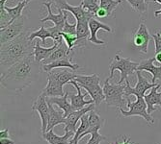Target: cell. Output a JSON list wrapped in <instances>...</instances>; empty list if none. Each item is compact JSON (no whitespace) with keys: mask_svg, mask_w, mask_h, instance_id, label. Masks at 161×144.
Masks as SVG:
<instances>
[{"mask_svg":"<svg viewBox=\"0 0 161 144\" xmlns=\"http://www.w3.org/2000/svg\"><path fill=\"white\" fill-rule=\"evenodd\" d=\"M157 36H159L161 38V29H159V30H157V33H156Z\"/></svg>","mask_w":161,"mask_h":144,"instance_id":"bcb514c9","label":"cell"},{"mask_svg":"<svg viewBox=\"0 0 161 144\" xmlns=\"http://www.w3.org/2000/svg\"><path fill=\"white\" fill-rule=\"evenodd\" d=\"M159 88H161L160 84L153 86V89H151L150 93L146 94L144 96V99H145L146 103H147V106H148V112L150 114H152V112H153L154 111L157 110V108H155V106L161 107V92L160 93L157 92Z\"/></svg>","mask_w":161,"mask_h":144,"instance_id":"ffe728a7","label":"cell"},{"mask_svg":"<svg viewBox=\"0 0 161 144\" xmlns=\"http://www.w3.org/2000/svg\"><path fill=\"white\" fill-rule=\"evenodd\" d=\"M122 3V0H99V7L106 10L110 14L115 11L119 4Z\"/></svg>","mask_w":161,"mask_h":144,"instance_id":"1f68e13d","label":"cell"},{"mask_svg":"<svg viewBox=\"0 0 161 144\" xmlns=\"http://www.w3.org/2000/svg\"><path fill=\"white\" fill-rule=\"evenodd\" d=\"M75 81L78 83V85L81 86H89L93 85H98L100 82L99 76L97 74H92V75H77L75 78Z\"/></svg>","mask_w":161,"mask_h":144,"instance_id":"4316f807","label":"cell"},{"mask_svg":"<svg viewBox=\"0 0 161 144\" xmlns=\"http://www.w3.org/2000/svg\"><path fill=\"white\" fill-rule=\"evenodd\" d=\"M68 97H69V91H66L64 96L47 97V101L48 103L52 104V105H57L63 111L64 116L67 117L72 111H74V109H72L71 104H70V101H69V99Z\"/></svg>","mask_w":161,"mask_h":144,"instance_id":"ac0fdd59","label":"cell"},{"mask_svg":"<svg viewBox=\"0 0 161 144\" xmlns=\"http://www.w3.org/2000/svg\"><path fill=\"white\" fill-rule=\"evenodd\" d=\"M155 61V58H151V59L143 60L139 63V66L137 70L140 71H147L150 72L153 75V80L152 83L155 84L156 80H159L161 82V65L160 66H155L153 64V62Z\"/></svg>","mask_w":161,"mask_h":144,"instance_id":"e0dca14e","label":"cell"},{"mask_svg":"<svg viewBox=\"0 0 161 144\" xmlns=\"http://www.w3.org/2000/svg\"><path fill=\"white\" fill-rule=\"evenodd\" d=\"M24 22L25 17L21 16L10 25L0 29V42H1V44H4V43L14 39V38L19 36L21 33H23Z\"/></svg>","mask_w":161,"mask_h":144,"instance_id":"52a82bcc","label":"cell"},{"mask_svg":"<svg viewBox=\"0 0 161 144\" xmlns=\"http://www.w3.org/2000/svg\"><path fill=\"white\" fill-rule=\"evenodd\" d=\"M61 42V41H60ZM60 42H57V41H53V45L51 47H42L40 46V40L38 39L36 41V45L34 46V57H35V60L37 63L42 64V62L47 60V58L53 53V51L59 46V43Z\"/></svg>","mask_w":161,"mask_h":144,"instance_id":"603a6c76","label":"cell"},{"mask_svg":"<svg viewBox=\"0 0 161 144\" xmlns=\"http://www.w3.org/2000/svg\"><path fill=\"white\" fill-rule=\"evenodd\" d=\"M60 35L63 37L64 40L66 41V43L68 44L69 50L72 51V48H74L76 45V42L78 40L77 36L76 35H71V34H67V33H64V32H61Z\"/></svg>","mask_w":161,"mask_h":144,"instance_id":"836d02e7","label":"cell"},{"mask_svg":"<svg viewBox=\"0 0 161 144\" xmlns=\"http://www.w3.org/2000/svg\"><path fill=\"white\" fill-rule=\"evenodd\" d=\"M95 103L88 105L87 107L83 108L82 110H78V111H72L69 116L66 117V123H65V132L67 131H71V132H76V125L78 123V121L81 119V117L84 114L88 113L89 111L95 110Z\"/></svg>","mask_w":161,"mask_h":144,"instance_id":"8fae6325","label":"cell"},{"mask_svg":"<svg viewBox=\"0 0 161 144\" xmlns=\"http://www.w3.org/2000/svg\"><path fill=\"white\" fill-rule=\"evenodd\" d=\"M110 16H111V14H110L106 10L102 9V8H100V7H99V9L97 10V13H96V17H97V18H108V17H110Z\"/></svg>","mask_w":161,"mask_h":144,"instance_id":"74e56055","label":"cell"},{"mask_svg":"<svg viewBox=\"0 0 161 144\" xmlns=\"http://www.w3.org/2000/svg\"><path fill=\"white\" fill-rule=\"evenodd\" d=\"M136 76H137V84L135 85V88H132V86L130 85L128 80H125V98H128L130 95H134L136 97H139V96L144 97L146 95L147 90L153 89V86L158 85V83H155V84L150 83L142 75V71L140 70L136 71Z\"/></svg>","mask_w":161,"mask_h":144,"instance_id":"8992f818","label":"cell"},{"mask_svg":"<svg viewBox=\"0 0 161 144\" xmlns=\"http://www.w3.org/2000/svg\"><path fill=\"white\" fill-rule=\"evenodd\" d=\"M126 1L135 12L139 13L140 14H143L147 12V3L146 2L148 0H126Z\"/></svg>","mask_w":161,"mask_h":144,"instance_id":"4dcf8cb0","label":"cell"},{"mask_svg":"<svg viewBox=\"0 0 161 144\" xmlns=\"http://www.w3.org/2000/svg\"><path fill=\"white\" fill-rule=\"evenodd\" d=\"M159 144H161V142H160V143H159Z\"/></svg>","mask_w":161,"mask_h":144,"instance_id":"c3c4849f","label":"cell"},{"mask_svg":"<svg viewBox=\"0 0 161 144\" xmlns=\"http://www.w3.org/2000/svg\"><path fill=\"white\" fill-rule=\"evenodd\" d=\"M89 20L87 18H83L80 20H76V36H77V42L76 45H80L81 42H83L84 40L88 39L89 38V34H90V28H89Z\"/></svg>","mask_w":161,"mask_h":144,"instance_id":"484cf974","label":"cell"},{"mask_svg":"<svg viewBox=\"0 0 161 144\" xmlns=\"http://www.w3.org/2000/svg\"><path fill=\"white\" fill-rule=\"evenodd\" d=\"M72 57L74 56H69V57H66L63 58V59L60 60H56L48 64H42V70L45 72H49L54 68H61V67H65V68H69L72 71H75L77 69H79V65L77 64H72Z\"/></svg>","mask_w":161,"mask_h":144,"instance_id":"9a60e30c","label":"cell"},{"mask_svg":"<svg viewBox=\"0 0 161 144\" xmlns=\"http://www.w3.org/2000/svg\"><path fill=\"white\" fill-rule=\"evenodd\" d=\"M82 89H84L89 93V95L94 100V103L96 106H98L100 103L105 101V94L103 91V88H101L99 84L89 85V86H82Z\"/></svg>","mask_w":161,"mask_h":144,"instance_id":"d4e9b609","label":"cell"},{"mask_svg":"<svg viewBox=\"0 0 161 144\" xmlns=\"http://www.w3.org/2000/svg\"><path fill=\"white\" fill-rule=\"evenodd\" d=\"M26 5H27L26 2H19L18 5L16 7H14V8H9L7 6L4 7V9L10 14V17L12 18V22H14L17 18H20L22 16V11H23V9L25 8Z\"/></svg>","mask_w":161,"mask_h":144,"instance_id":"f546056e","label":"cell"},{"mask_svg":"<svg viewBox=\"0 0 161 144\" xmlns=\"http://www.w3.org/2000/svg\"><path fill=\"white\" fill-rule=\"evenodd\" d=\"M42 64L37 63L34 54L29 55L1 73V85L11 91L20 92L36 79Z\"/></svg>","mask_w":161,"mask_h":144,"instance_id":"6da1fadb","label":"cell"},{"mask_svg":"<svg viewBox=\"0 0 161 144\" xmlns=\"http://www.w3.org/2000/svg\"><path fill=\"white\" fill-rule=\"evenodd\" d=\"M104 123H105V120L103 118H101V116L97 111H95V110L89 111V129L80 136L79 140L82 139L85 136L91 135L93 132L100 130L104 126Z\"/></svg>","mask_w":161,"mask_h":144,"instance_id":"44dd1931","label":"cell"},{"mask_svg":"<svg viewBox=\"0 0 161 144\" xmlns=\"http://www.w3.org/2000/svg\"><path fill=\"white\" fill-rule=\"evenodd\" d=\"M69 84H70L71 85H74L75 88L77 90V94L76 95H69V101H70V104H71V107L74 109V111H78V110H82L83 108H85V106H88V105H91L94 103V100H89V101H86L85 100V97L89 94L88 92L82 94L81 93V86L78 85V83H76L75 80H71Z\"/></svg>","mask_w":161,"mask_h":144,"instance_id":"7c38bea8","label":"cell"},{"mask_svg":"<svg viewBox=\"0 0 161 144\" xmlns=\"http://www.w3.org/2000/svg\"><path fill=\"white\" fill-rule=\"evenodd\" d=\"M111 144H137V143H134V142H131V138L128 136H123V141L122 142H120L118 139H116L115 140V142L114 143H111Z\"/></svg>","mask_w":161,"mask_h":144,"instance_id":"f35d334b","label":"cell"},{"mask_svg":"<svg viewBox=\"0 0 161 144\" xmlns=\"http://www.w3.org/2000/svg\"><path fill=\"white\" fill-rule=\"evenodd\" d=\"M69 56H74V51H69V46L66 43V41L63 39L60 43H59V46H58L53 53L47 58V60L42 61V64H48L56 60H60L63 59V58L66 57H69Z\"/></svg>","mask_w":161,"mask_h":144,"instance_id":"d6986e66","label":"cell"},{"mask_svg":"<svg viewBox=\"0 0 161 144\" xmlns=\"http://www.w3.org/2000/svg\"><path fill=\"white\" fill-rule=\"evenodd\" d=\"M148 1H149V0H148Z\"/></svg>","mask_w":161,"mask_h":144,"instance_id":"681fc988","label":"cell"},{"mask_svg":"<svg viewBox=\"0 0 161 144\" xmlns=\"http://www.w3.org/2000/svg\"><path fill=\"white\" fill-rule=\"evenodd\" d=\"M48 107H49V118H48V125H47V131H50L52 130L56 125L59 124H65L66 123V117L64 116V112L58 111L53 108V105L48 103Z\"/></svg>","mask_w":161,"mask_h":144,"instance_id":"cb8c5ba5","label":"cell"},{"mask_svg":"<svg viewBox=\"0 0 161 144\" xmlns=\"http://www.w3.org/2000/svg\"><path fill=\"white\" fill-rule=\"evenodd\" d=\"M7 0H0V10H3L5 7V2Z\"/></svg>","mask_w":161,"mask_h":144,"instance_id":"7bdbcfd3","label":"cell"},{"mask_svg":"<svg viewBox=\"0 0 161 144\" xmlns=\"http://www.w3.org/2000/svg\"><path fill=\"white\" fill-rule=\"evenodd\" d=\"M28 37H29V39H30L31 41H33L35 39L39 38V39L42 41L43 46H47V41H46V40H47V38H51V39H52V35H51V33L48 31V29L45 28L43 26H41L39 30H37V31H35V32H32Z\"/></svg>","mask_w":161,"mask_h":144,"instance_id":"f1b7e54d","label":"cell"},{"mask_svg":"<svg viewBox=\"0 0 161 144\" xmlns=\"http://www.w3.org/2000/svg\"><path fill=\"white\" fill-rule=\"evenodd\" d=\"M89 129V112L84 114L80 119V126L76 130V132L74 136V137L71 138V144H78L79 137L80 136L86 132L87 130Z\"/></svg>","mask_w":161,"mask_h":144,"instance_id":"83f0119b","label":"cell"},{"mask_svg":"<svg viewBox=\"0 0 161 144\" xmlns=\"http://www.w3.org/2000/svg\"><path fill=\"white\" fill-rule=\"evenodd\" d=\"M138 66L139 64L132 62L130 59H127V58H122L119 54H116L114 59L111 61L109 66V70H110L109 78L110 79L113 78L115 70H119L121 72V79L117 84L122 85L125 80H127V76L132 75L134 72L137 71Z\"/></svg>","mask_w":161,"mask_h":144,"instance_id":"277c9868","label":"cell"},{"mask_svg":"<svg viewBox=\"0 0 161 144\" xmlns=\"http://www.w3.org/2000/svg\"><path fill=\"white\" fill-rule=\"evenodd\" d=\"M0 144H16V143L9 137V138H0Z\"/></svg>","mask_w":161,"mask_h":144,"instance_id":"60d3db41","label":"cell"},{"mask_svg":"<svg viewBox=\"0 0 161 144\" xmlns=\"http://www.w3.org/2000/svg\"><path fill=\"white\" fill-rule=\"evenodd\" d=\"M30 1H32V0H19V2H26L27 4Z\"/></svg>","mask_w":161,"mask_h":144,"instance_id":"f6af8a7d","label":"cell"},{"mask_svg":"<svg viewBox=\"0 0 161 144\" xmlns=\"http://www.w3.org/2000/svg\"><path fill=\"white\" fill-rule=\"evenodd\" d=\"M158 14H161V9L154 12V16H155V17H158Z\"/></svg>","mask_w":161,"mask_h":144,"instance_id":"ee69618b","label":"cell"},{"mask_svg":"<svg viewBox=\"0 0 161 144\" xmlns=\"http://www.w3.org/2000/svg\"><path fill=\"white\" fill-rule=\"evenodd\" d=\"M110 78L108 77L104 81L103 91L105 94V103L109 107H116L119 109H124L127 106V99L125 96V85L119 84L109 83Z\"/></svg>","mask_w":161,"mask_h":144,"instance_id":"3957f363","label":"cell"},{"mask_svg":"<svg viewBox=\"0 0 161 144\" xmlns=\"http://www.w3.org/2000/svg\"><path fill=\"white\" fill-rule=\"evenodd\" d=\"M89 28H90V38L88 39V41L93 42L97 45H104V41L98 39L97 32L99 29H103V30H105L106 32L111 33L112 32L111 28L108 25L97 20L95 18H93L89 20Z\"/></svg>","mask_w":161,"mask_h":144,"instance_id":"4fadbf2b","label":"cell"},{"mask_svg":"<svg viewBox=\"0 0 161 144\" xmlns=\"http://www.w3.org/2000/svg\"><path fill=\"white\" fill-rule=\"evenodd\" d=\"M75 132L67 131L64 136H57L52 130L42 134V137L49 144H71V138L75 136Z\"/></svg>","mask_w":161,"mask_h":144,"instance_id":"2e32d148","label":"cell"},{"mask_svg":"<svg viewBox=\"0 0 161 144\" xmlns=\"http://www.w3.org/2000/svg\"><path fill=\"white\" fill-rule=\"evenodd\" d=\"M76 23L75 24H70L68 21V16L66 18L65 20V25H64V29H63V32L67 33V34H71V35H76Z\"/></svg>","mask_w":161,"mask_h":144,"instance_id":"d590c367","label":"cell"},{"mask_svg":"<svg viewBox=\"0 0 161 144\" xmlns=\"http://www.w3.org/2000/svg\"><path fill=\"white\" fill-rule=\"evenodd\" d=\"M153 1H155V2H157V3H159V4H161V0H153Z\"/></svg>","mask_w":161,"mask_h":144,"instance_id":"7dc6e473","label":"cell"},{"mask_svg":"<svg viewBox=\"0 0 161 144\" xmlns=\"http://www.w3.org/2000/svg\"><path fill=\"white\" fill-rule=\"evenodd\" d=\"M155 61L156 62H158V63H160L161 64V53H157V54H155Z\"/></svg>","mask_w":161,"mask_h":144,"instance_id":"b9f144b4","label":"cell"},{"mask_svg":"<svg viewBox=\"0 0 161 144\" xmlns=\"http://www.w3.org/2000/svg\"><path fill=\"white\" fill-rule=\"evenodd\" d=\"M80 4L82 5L84 10L94 13L95 16H96L97 10L99 9V5L97 0H82V2Z\"/></svg>","mask_w":161,"mask_h":144,"instance_id":"d6a6232c","label":"cell"},{"mask_svg":"<svg viewBox=\"0 0 161 144\" xmlns=\"http://www.w3.org/2000/svg\"><path fill=\"white\" fill-rule=\"evenodd\" d=\"M106 139V137L104 136H101L99 134V130L97 131H95L91 134V137L88 140L87 144H100V142L104 141Z\"/></svg>","mask_w":161,"mask_h":144,"instance_id":"e575fe53","label":"cell"},{"mask_svg":"<svg viewBox=\"0 0 161 144\" xmlns=\"http://www.w3.org/2000/svg\"><path fill=\"white\" fill-rule=\"evenodd\" d=\"M46 97H58V96H64L65 92L63 90V85L59 84L54 79L47 77V84L46 88L42 90V93Z\"/></svg>","mask_w":161,"mask_h":144,"instance_id":"7402d4cb","label":"cell"},{"mask_svg":"<svg viewBox=\"0 0 161 144\" xmlns=\"http://www.w3.org/2000/svg\"><path fill=\"white\" fill-rule=\"evenodd\" d=\"M53 2L57 10H63V11L69 12L72 16H75L76 20H80L83 18L91 19L96 17L94 13L84 10L81 4H79L78 6H71L66 1V0H53Z\"/></svg>","mask_w":161,"mask_h":144,"instance_id":"9c48e42d","label":"cell"},{"mask_svg":"<svg viewBox=\"0 0 161 144\" xmlns=\"http://www.w3.org/2000/svg\"><path fill=\"white\" fill-rule=\"evenodd\" d=\"M34 46L35 44H32V41L24 32L14 39L1 44L0 48L1 73L9 69L13 64L33 54Z\"/></svg>","mask_w":161,"mask_h":144,"instance_id":"7a4b0ae2","label":"cell"},{"mask_svg":"<svg viewBox=\"0 0 161 144\" xmlns=\"http://www.w3.org/2000/svg\"><path fill=\"white\" fill-rule=\"evenodd\" d=\"M127 99V107L128 111H125L124 109H120L121 113L124 115L125 117L128 116H140L143 117L149 125L154 124V119L153 117V115L148 112V106L144 97H136L135 102H131L129 98Z\"/></svg>","mask_w":161,"mask_h":144,"instance_id":"5b68a950","label":"cell"},{"mask_svg":"<svg viewBox=\"0 0 161 144\" xmlns=\"http://www.w3.org/2000/svg\"><path fill=\"white\" fill-rule=\"evenodd\" d=\"M9 137H10V135H9L8 129L2 130V131L0 132V138H9Z\"/></svg>","mask_w":161,"mask_h":144,"instance_id":"ab89813d","label":"cell"},{"mask_svg":"<svg viewBox=\"0 0 161 144\" xmlns=\"http://www.w3.org/2000/svg\"><path fill=\"white\" fill-rule=\"evenodd\" d=\"M75 76L76 74L74 73V71H69V69H66L65 67L54 68L48 72V75H47V77L54 79L59 84H61L63 86L64 85L69 83L71 80H75Z\"/></svg>","mask_w":161,"mask_h":144,"instance_id":"5bb4252c","label":"cell"},{"mask_svg":"<svg viewBox=\"0 0 161 144\" xmlns=\"http://www.w3.org/2000/svg\"><path fill=\"white\" fill-rule=\"evenodd\" d=\"M152 38L154 40V45H155V54L157 53H161V38L159 36L155 35H152Z\"/></svg>","mask_w":161,"mask_h":144,"instance_id":"8d00e7d4","label":"cell"},{"mask_svg":"<svg viewBox=\"0 0 161 144\" xmlns=\"http://www.w3.org/2000/svg\"><path fill=\"white\" fill-rule=\"evenodd\" d=\"M152 35L149 33V30L145 23L141 22L139 25L138 30L134 34L133 37V45L134 48L140 52L148 53L149 43L152 39Z\"/></svg>","mask_w":161,"mask_h":144,"instance_id":"30bf717a","label":"cell"},{"mask_svg":"<svg viewBox=\"0 0 161 144\" xmlns=\"http://www.w3.org/2000/svg\"><path fill=\"white\" fill-rule=\"evenodd\" d=\"M31 110L38 111L42 120V133H47L49 118V107L47 101V97L43 96L42 94H40L33 102Z\"/></svg>","mask_w":161,"mask_h":144,"instance_id":"ba28073f","label":"cell"}]
</instances>
